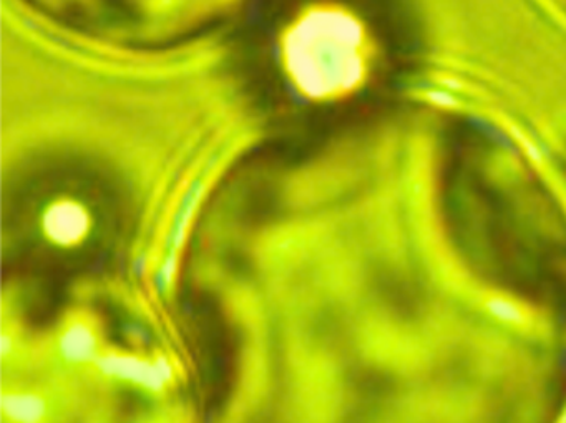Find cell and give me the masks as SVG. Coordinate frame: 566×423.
<instances>
[{
	"label": "cell",
	"instance_id": "1",
	"mask_svg": "<svg viewBox=\"0 0 566 423\" xmlns=\"http://www.w3.org/2000/svg\"><path fill=\"white\" fill-rule=\"evenodd\" d=\"M360 31L343 12H310L286 42L291 75L310 95H333L359 71Z\"/></svg>",
	"mask_w": 566,
	"mask_h": 423
},
{
	"label": "cell",
	"instance_id": "2",
	"mask_svg": "<svg viewBox=\"0 0 566 423\" xmlns=\"http://www.w3.org/2000/svg\"><path fill=\"white\" fill-rule=\"evenodd\" d=\"M48 228L51 230L52 236L57 237L59 241L75 240L84 231V214L77 208L65 204L51 214Z\"/></svg>",
	"mask_w": 566,
	"mask_h": 423
},
{
	"label": "cell",
	"instance_id": "3",
	"mask_svg": "<svg viewBox=\"0 0 566 423\" xmlns=\"http://www.w3.org/2000/svg\"><path fill=\"white\" fill-rule=\"evenodd\" d=\"M67 350L72 356L85 357L88 350H91V346H85L84 337L78 334V330H74V334H71V337H69Z\"/></svg>",
	"mask_w": 566,
	"mask_h": 423
},
{
	"label": "cell",
	"instance_id": "4",
	"mask_svg": "<svg viewBox=\"0 0 566 423\" xmlns=\"http://www.w3.org/2000/svg\"><path fill=\"white\" fill-rule=\"evenodd\" d=\"M12 410H14L18 415H21L22 419L31 420V413H38L39 403L34 402V400L14 399Z\"/></svg>",
	"mask_w": 566,
	"mask_h": 423
}]
</instances>
